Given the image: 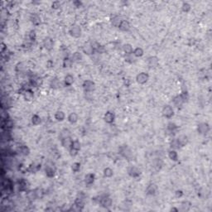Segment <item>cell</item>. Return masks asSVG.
<instances>
[{"instance_id":"cell-27","label":"cell","mask_w":212,"mask_h":212,"mask_svg":"<svg viewBox=\"0 0 212 212\" xmlns=\"http://www.w3.org/2000/svg\"><path fill=\"white\" fill-rule=\"evenodd\" d=\"M2 127L3 128H5L6 130H9L11 129L13 127V120H11L10 119H7L3 120V124H2Z\"/></svg>"},{"instance_id":"cell-59","label":"cell","mask_w":212,"mask_h":212,"mask_svg":"<svg viewBox=\"0 0 212 212\" xmlns=\"http://www.w3.org/2000/svg\"><path fill=\"white\" fill-rule=\"evenodd\" d=\"M171 211H177L178 210H177V209H176V208H171Z\"/></svg>"},{"instance_id":"cell-53","label":"cell","mask_w":212,"mask_h":212,"mask_svg":"<svg viewBox=\"0 0 212 212\" xmlns=\"http://www.w3.org/2000/svg\"><path fill=\"white\" fill-rule=\"evenodd\" d=\"M36 37H37L36 32H35L34 30L30 31V33H29V34H28V38H29V40H30V41H32V42H34V41L36 40Z\"/></svg>"},{"instance_id":"cell-12","label":"cell","mask_w":212,"mask_h":212,"mask_svg":"<svg viewBox=\"0 0 212 212\" xmlns=\"http://www.w3.org/2000/svg\"><path fill=\"white\" fill-rule=\"evenodd\" d=\"M43 47L47 50V51H51L54 47V42L52 38L50 37H47L43 40Z\"/></svg>"},{"instance_id":"cell-47","label":"cell","mask_w":212,"mask_h":212,"mask_svg":"<svg viewBox=\"0 0 212 212\" xmlns=\"http://www.w3.org/2000/svg\"><path fill=\"white\" fill-rule=\"evenodd\" d=\"M35 191H36L37 199H42V198H43V196L45 195V192H44V190H43V188H40V187L36 188L35 189Z\"/></svg>"},{"instance_id":"cell-54","label":"cell","mask_w":212,"mask_h":212,"mask_svg":"<svg viewBox=\"0 0 212 212\" xmlns=\"http://www.w3.org/2000/svg\"><path fill=\"white\" fill-rule=\"evenodd\" d=\"M60 1H54L52 3H51V9H54V10H56V9H59L60 8Z\"/></svg>"},{"instance_id":"cell-58","label":"cell","mask_w":212,"mask_h":212,"mask_svg":"<svg viewBox=\"0 0 212 212\" xmlns=\"http://www.w3.org/2000/svg\"><path fill=\"white\" fill-rule=\"evenodd\" d=\"M183 195V192H182V191H181V190H177V191H176V196L177 197H181Z\"/></svg>"},{"instance_id":"cell-50","label":"cell","mask_w":212,"mask_h":212,"mask_svg":"<svg viewBox=\"0 0 212 212\" xmlns=\"http://www.w3.org/2000/svg\"><path fill=\"white\" fill-rule=\"evenodd\" d=\"M191 6L190 3H188L187 2H184L181 5V10L184 12V13H189L191 11Z\"/></svg>"},{"instance_id":"cell-9","label":"cell","mask_w":212,"mask_h":212,"mask_svg":"<svg viewBox=\"0 0 212 212\" xmlns=\"http://www.w3.org/2000/svg\"><path fill=\"white\" fill-rule=\"evenodd\" d=\"M148 80H149V76L146 72H141V73L138 74L136 76V81L139 85H144L148 82Z\"/></svg>"},{"instance_id":"cell-24","label":"cell","mask_w":212,"mask_h":212,"mask_svg":"<svg viewBox=\"0 0 212 212\" xmlns=\"http://www.w3.org/2000/svg\"><path fill=\"white\" fill-rule=\"evenodd\" d=\"M94 180H95V176L93 173H88L85 176V182L88 186L92 185L94 182Z\"/></svg>"},{"instance_id":"cell-22","label":"cell","mask_w":212,"mask_h":212,"mask_svg":"<svg viewBox=\"0 0 212 212\" xmlns=\"http://www.w3.org/2000/svg\"><path fill=\"white\" fill-rule=\"evenodd\" d=\"M177 142H178V144L181 148V147H185L188 144V141H189L188 137L187 135H185V134H181V135L179 136L178 138H177Z\"/></svg>"},{"instance_id":"cell-10","label":"cell","mask_w":212,"mask_h":212,"mask_svg":"<svg viewBox=\"0 0 212 212\" xmlns=\"http://www.w3.org/2000/svg\"><path fill=\"white\" fill-rule=\"evenodd\" d=\"M42 167V163L41 161L38 160H35L33 162H32L30 164V166L27 167V171L32 172V173H35L37 171H38Z\"/></svg>"},{"instance_id":"cell-39","label":"cell","mask_w":212,"mask_h":212,"mask_svg":"<svg viewBox=\"0 0 212 212\" xmlns=\"http://www.w3.org/2000/svg\"><path fill=\"white\" fill-rule=\"evenodd\" d=\"M144 54V49L142 47H136L135 49L133 51V55L135 56V57H141L143 56Z\"/></svg>"},{"instance_id":"cell-48","label":"cell","mask_w":212,"mask_h":212,"mask_svg":"<svg viewBox=\"0 0 212 212\" xmlns=\"http://www.w3.org/2000/svg\"><path fill=\"white\" fill-rule=\"evenodd\" d=\"M167 130L170 131V132H175L178 127H177V125L175 124V123H172V122H169L168 124H167Z\"/></svg>"},{"instance_id":"cell-42","label":"cell","mask_w":212,"mask_h":212,"mask_svg":"<svg viewBox=\"0 0 212 212\" xmlns=\"http://www.w3.org/2000/svg\"><path fill=\"white\" fill-rule=\"evenodd\" d=\"M32 123H33V124L35 125V126L39 125V124L42 123V119H41V117H40L39 115H37V114H34V115H33V117H32Z\"/></svg>"},{"instance_id":"cell-36","label":"cell","mask_w":212,"mask_h":212,"mask_svg":"<svg viewBox=\"0 0 212 212\" xmlns=\"http://www.w3.org/2000/svg\"><path fill=\"white\" fill-rule=\"evenodd\" d=\"M71 59L73 60V62H80L83 60V56L80 52L79 51H76L73 53L72 56H71Z\"/></svg>"},{"instance_id":"cell-3","label":"cell","mask_w":212,"mask_h":212,"mask_svg":"<svg viewBox=\"0 0 212 212\" xmlns=\"http://www.w3.org/2000/svg\"><path fill=\"white\" fill-rule=\"evenodd\" d=\"M127 172L129 177H133V178H138L141 176V170L139 169L138 167L136 166H129L128 167Z\"/></svg>"},{"instance_id":"cell-23","label":"cell","mask_w":212,"mask_h":212,"mask_svg":"<svg viewBox=\"0 0 212 212\" xmlns=\"http://www.w3.org/2000/svg\"><path fill=\"white\" fill-rule=\"evenodd\" d=\"M1 205L3 207H4L6 211H9L10 208L13 206V202H12L11 200H9V198H7V197L6 198H3V200L1 201Z\"/></svg>"},{"instance_id":"cell-29","label":"cell","mask_w":212,"mask_h":212,"mask_svg":"<svg viewBox=\"0 0 212 212\" xmlns=\"http://www.w3.org/2000/svg\"><path fill=\"white\" fill-rule=\"evenodd\" d=\"M67 119H68V122H69L70 124H76L77 121H78L79 117H78V114H77L76 113L72 112V113H70V114L68 115Z\"/></svg>"},{"instance_id":"cell-44","label":"cell","mask_w":212,"mask_h":212,"mask_svg":"<svg viewBox=\"0 0 212 212\" xmlns=\"http://www.w3.org/2000/svg\"><path fill=\"white\" fill-rule=\"evenodd\" d=\"M198 195L201 198H205V197L207 198L209 195V191L206 188H201L198 192Z\"/></svg>"},{"instance_id":"cell-4","label":"cell","mask_w":212,"mask_h":212,"mask_svg":"<svg viewBox=\"0 0 212 212\" xmlns=\"http://www.w3.org/2000/svg\"><path fill=\"white\" fill-rule=\"evenodd\" d=\"M69 33L74 38H79L82 34V30H81L80 26L74 24L70 27V28L69 30Z\"/></svg>"},{"instance_id":"cell-46","label":"cell","mask_w":212,"mask_h":212,"mask_svg":"<svg viewBox=\"0 0 212 212\" xmlns=\"http://www.w3.org/2000/svg\"><path fill=\"white\" fill-rule=\"evenodd\" d=\"M170 147H171V148L173 149V150H177V149H179V148H181L180 145H179L178 142H177V138H174V139H172V140L171 141V143H170Z\"/></svg>"},{"instance_id":"cell-56","label":"cell","mask_w":212,"mask_h":212,"mask_svg":"<svg viewBox=\"0 0 212 212\" xmlns=\"http://www.w3.org/2000/svg\"><path fill=\"white\" fill-rule=\"evenodd\" d=\"M69 151H70V155L71 157H76V156H77L78 155V152H79V151H77V150L74 149V148H71L69 149Z\"/></svg>"},{"instance_id":"cell-35","label":"cell","mask_w":212,"mask_h":212,"mask_svg":"<svg viewBox=\"0 0 212 212\" xmlns=\"http://www.w3.org/2000/svg\"><path fill=\"white\" fill-rule=\"evenodd\" d=\"M123 51H124V53L126 55H130V54H133V51H134V49H133V46L129 43H126L124 45H123Z\"/></svg>"},{"instance_id":"cell-7","label":"cell","mask_w":212,"mask_h":212,"mask_svg":"<svg viewBox=\"0 0 212 212\" xmlns=\"http://www.w3.org/2000/svg\"><path fill=\"white\" fill-rule=\"evenodd\" d=\"M210 131V125L207 123H200L197 126V132L201 135H205Z\"/></svg>"},{"instance_id":"cell-20","label":"cell","mask_w":212,"mask_h":212,"mask_svg":"<svg viewBox=\"0 0 212 212\" xmlns=\"http://www.w3.org/2000/svg\"><path fill=\"white\" fill-rule=\"evenodd\" d=\"M30 21L34 26H39L42 23L41 17L38 14H36V13H33L30 16Z\"/></svg>"},{"instance_id":"cell-21","label":"cell","mask_w":212,"mask_h":212,"mask_svg":"<svg viewBox=\"0 0 212 212\" xmlns=\"http://www.w3.org/2000/svg\"><path fill=\"white\" fill-rule=\"evenodd\" d=\"M119 30L120 31H123V32H128L131 28V25L129 23V22L127 20H123L122 23H120V25L119 27Z\"/></svg>"},{"instance_id":"cell-52","label":"cell","mask_w":212,"mask_h":212,"mask_svg":"<svg viewBox=\"0 0 212 212\" xmlns=\"http://www.w3.org/2000/svg\"><path fill=\"white\" fill-rule=\"evenodd\" d=\"M71 170H72L73 172H78L80 170V162H77V161L72 163V165H71Z\"/></svg>"},{"instance_id":"cell-49","label":"cell","mask_w":212,"mask_h":212,"mask_svg":"<svg viewBox=\"0 0 212 212\" xmlns=\"http://www.w3.org/2000/svg\"><path fill=\"white\" fill-rule=\"evenodd\" d=\"M125 61L129 63V64H133L136 61L135 56L133 55V54H130V55H126L125 56Z\"/></svg>"},{"instance_id":"cell-45","label":"cell","mask_w":212,"mask_h":212,"mask_svg":"<svg viewBox=\"0 0 212 212\" xmlns=\"http://www.w3.org/2000/svg\"><path fill=\"white\" fill-rule=\"evenodd\" d=\"M180 96H181L182 101L184 102V103H187V102L189 101L190 96H189V94H188L187 90H182L181 94H180Z\"/></svg>"},{"instance_id":"cell-1","label":"cell","mask_w":212,"mask_h":212,"mask_svg":"<svg viewBox=\"0 0 212 212\" xmlns=\"http://www.w3.org/2000/svg\"><path fill=\"white\" fill-rule=\"evenodd\" d=\"M44 170H45V173H46L47 177L52 178V177H55L56 172V166H55L53 161H50V160L47 161L45 163Z\"/></svg>"},{"instance_id":"cell-19","label":"cell","mask_w":212,"mask_h":212,"mask_svg":"<svg viewBox=\"0 0 212 212\" xmlns=\"http://www.w3.org/2000/svg\"><path fill=\"white\" fill-rule=\"evenodd\" d=\"M72 142L73 140L71 139L70 137L69 138H63L60 140V144H61V146L66 149H70L71 148V144H72Z\"/></svg>"},{"instance_id":"cell-17","label":"cell","mask_w":212,"mask_h":212,"mask_svg":"<svg viewBox=\"0 0 212 212\" xmlns=\"http://www.w3.org/2000/svg\"><path fill=\"white\" fill-rule=\"evenodd\" d=\"M122 21H123L122 17L119 15H114L113 17H110L111 25L115 27H119L120 23H122Z\"/></svg>"},{"instance_id":"cell-8","label":"cell","mask_w":212,"mask_h":212,"mask_svg":"<svg viewBox=\"0 0 212 212\" xmlns=\"http://www.w3.org/2000/svg\"><path fill=\"white\" fill-rule=\"evenodd\" d=\"M162 115L166 118V119H171L174 116V110L172 109L171 106H170L168 104L165 105L163 108H162Z\"/></svg>"},{"instance_id":"cell-38","label":"cell","mask_w":212,"mask_h":212,"mask_svg":"<svg viewBox=\"0 0 212 212\" xmlns=\"http://www.w3.org/2000/svg\"><path fill=\"white\" fill-rule=\"evenodd\" d=\"M168 158L171 161H177L178 160V154L177 153L176 150H173V149H171L169 152H168Z\"/></svg>"},{"instance_id":"cell-25","label":"cell","mask_w":212,"mask_h":212,"mask_svg":"<svg viewBox=\"0 0 212 212\" xmlns=\"http://www.w3.org/2000/svg\"><path fill=\"white\" fill-rule=\"evenodd\" d=\"M50 86L53 90H58L61 87V83L57 78H53L50 82Z\"/></svg>"},{"instance_id":"cell-11","label":"cell","mask_w":212,"mask_h":212,"mask_svg":"<svg viewBox=\"0 0 212 212\" xmlns=\"http://www.w3.org/2000/svg\"><path fill=\"white\" fill-rule=\"evenodd\" d=\"M158 186L154 183H150L145 190V193L148 195H155L158 192Z\"/></svg>"},{"instance_id":"cell-6","label":"cell","mask_w":212,"mask_h":212,"mask_svg":"<svg viewBox=\"0 0 212 212\" xmlns=\"http://www.w3.org/2000/svg\"><path fill=\"white\" fill-rule=\"evenodd\" d=\"M82 87H83L85 92L90 93V92H93L94 90H95V84H94V82L92 81V80H85L83 82Z\"/></svg>"},{"instance_id":"cell-2","label":"cell","mask_w":212,"mask_h":212,"mask_svg":"<svg viewBox=\"0 0 212 212\" xmlns=\"http://www.w3.org/2000/svg\"><path fill=\"white\" fill-rule=\"evenodd\" d=\"M119 153L127 160H131L133 158V152L128 145H122L119 148Z\"/></svg>"},{"instance_id":"cell-41","label":"cell","mask_w":212,"mask_h":212,"mask_svg":"<svg viewBox=\"0 0 212 212\" xmlns=\"http://www.w3.org/2000/svg\"><path fill=\"white\" fill-rule=\"evenodd\" d=\"M103 174H104V177L110 178V177H113V175H114V171H113V169H111L110 167H106V168L104 169Z\"/></svg>"},{"instance_id":"cell-51","label":"cell","mask_w":212,"mask_h":212,"mask_svg":"<svg viewBox=\"0 0 212 212\" xmlns=\"http://www.w3.org/2000/svg\"><path fill=\"white\" fill-rule=\"evenodd\" d=\"M80 148H81V144H80V141L79 140H74L73 142H72V144H71V148H74V149H76L77 151H80Z\"/></svg>"},{"instance_id":"cell-55","label":"cell","mask_w":212,"mask_h":212,"mask_svg":"<svg viewBox=\"0 0 212 212\" xmlns=\"http://www.w3.org/2000/svg\"><path fill=\"white\" fill-rule=\"evenodd\" d=\"M132 205H133L132 201H130L127 200V201H124V202H123V204H122V207H125V208H124V210H128V207H129V208H130V206H131Z\"/></svg>"},{"instance_id":"cell-37","label":"cell","mask_w":212,"mask_h":212,"mask_svg":"<svg viewBox=\"0 0 212 212\" xmlns=\"http://www.w3.org/2000/svg\"><path fill=\"white\" fill-rule=\"evenodd\" d=\"M70 137V131L68 129V128H63L60 132L59 134V138L60 140L63 139V138H69Z\"/></svg>"},{"instance_id":"cell-32","label":"cell","mask_w":212,"mask_h":212,"mask_svg":"<svg viewBox=\"0 0 212 212\" xmlns=\"http://www.w3.org/2000/svg\"><path fill=\"white\" fill-rule=\"evenodd\" d=\"M172 102H173V104H174L176 107H177V108H181V107L182 106V104H184V102L182 101V100H181L180 94H179V95H176V96L172 99Z\"/></svg>"},{"instance_id":"cell-43","label":"cell","mask_w":212,"mask_h":212,"mask_svg":"<svg viewBox=\"0 0 212 212\" xmlns=\"http://www.w3.org/2000/svg\"><path fill=\"white\" fill-rule=\"evenodd\" d=\"M15 70H16V71L18 72V73H22V72L25 71L26 66L25 65H24V63H23V62H19V63H17V65H16Z\"/></svg>"},{"instance_id":"cell-18","label":"cell","mask_w":212,"mask_h":212,"mask_svg":"<svg viewBox=\"0 0 212 212\" xmlns=\"http://www.w3.org/2000/svg\"><path fill=\"white\" fill-rule=\"evenodd\" d=\"M17 152L19 154H21L22 156H28L30 154V148L26 146V145H22V146H19L18 148H17Z\"/></svg>"},{"instance_id":"cell-14","label":"cell","mask_w":212,"mask_h":212,"mask_svg":"<svg viewBox=\"0 0 212 212\" xmlns=\"http://www.w3.org/2000/svg\"><path fill=\"white\" fill-rule=\"evenodd\" d=\"M159 64V59L158 56H153L148 58V66L149 68H156Z\"/></svg>"},{"instance_id":"cell-33","label":"cell","mask_w":212,"mask_h":212,"mask_svg":"<svg viewBox=\"0 0 212 212\" xmlns=\"http://www.w3.org/2000/svg\"><path fill=\"white\" fill-rule=\"evenodd\" d=\"M191 203L188 201H185L181 203L180 211H188L191 209Z\"/></svg>"},{"instance_id":"cell-28","label":"cell","mask_w":212,"mask_h":212,"mask_svg":"<svg viewBox=\"0 0 212 212\" xmlns=\"http://www.w3.org/2000/svg\"><path fill=\"white\" fill-rule=\"evenodd\" d=\"M153 168L156 171H160L163 166V161L160 158H155L153 161Z\"/></svg>"},{"instance_id":"cell-40","label":"cell","mask_w":212,"mask_h":212,"mask_svg":"<svg viewBox=\"0 0 212 212\" xmlns=\"http://www.w3.org/2000/svg\"><path fill=\"white\" fill-rule=\"evenodd\" d=\"M73 60L71 59V57H65L63 60V67L64 68H69L73 64Z\"/></svg>"},{"instance_id":"cell-15","label":"cell","mask_w":212,"mask_h":212,"mask_svg":"<svg viewBox=\"0 0 212 212\" xmlns=\"http://www.w3.org/2000/svg\"><path fill=\"white\" fill-rule=\"evenodd\" d=\"M114 119H115V115L112 112V111H108L105 113L104 116V120L105 123L107 124H113L114 122Z\"/></svg>"},{"instance_id":"cell-13","label":"cell","mask_w":212,"mask_h":212,"mask_svg":"<svg viewBox=\"0 0 212 212\" xmlns=\"http://www.w3.org/2000/svg\"><path fill=\"white\" fill-rule=\"evenodd\" d=\"M29 182L27 181V180L24 178H22L19 181H18V187H19V191H27L29 190Z\"/></svg>"},{"instance_id":"cell-34","label":"cell","mask_w":212,"mask_h":212,"mask_svg":"<svg viewBox=\"0 0 212 212\" xmlns=\"http://www.w3.org/2000/svg\"><path fill=\"white\" fill-rule=\"evenodd\" d=\"M55 119L56 121H58V122H62V121H64V119L66 118V114H65V113L63 112V111L61 110H58L56 111V113H55Z\"/></svg>"},{"instance_id":"cell-30","label":"cell","mask_w":212,"mask_h":212,"mask_svg":"<svg viewBox=\"0 0 212 212\" xmlns=\"http://www.w3.org/2000/svg\"><path fill=\"white\" fill-rule=\"evenodd\" d=\"M75 81V78L72 75H66L65 78H64V84L66 86H70V85H73Z\"/></svg>"},{"instance_id":"cell-57","label":"cell","mask_w":212,"mask_h":212,"mask_svg":"<svg viewBox=\"0 0 212 212\" xmlns=\"http://www.w3.org/2000/svg\"><path fill=\"white\" fill-rule=\"evenodd\" d=\"M73 4L75 5V7H77V8H79V7H81V5H82V3L80 2V1H74L73 2Z\"/></svg>"},{"instance_id":"cell-5","label":"cell","mask_w":212,"mask_h":212,"mask_svg":"<svg viewBox=\"0 0 212 212\" xmlns=\"http://www.w3.org/2000/svg\"><path fill=\"white\" fill-rule=\"evenodd\" d=\"M99 203L100 204V205L105 208H109L113 204V201L109 195H102L99 199Z\"/></svg>"},{"instance_id":"cell-26","label":"cell","mask_w":212,"mask_h":212,"mask_svg":"<svg viewBox=\"0 0 212 212\" xmlns=\"http://www.w3.org/2000/svg\"><path fill=\"white\" fill-rule=\"evenodd\" d=\"M23 98L27 101H31L34 97V93L31 89H28L23 92Z\"/></svg>"},{"instance_id":"cell-31","label":"cell","mask_w":212,"mask_h":212,"mask_svg":"<svg viewBox=\"0 0 212 212\" xmlns=\"http://www.w3.org/2000/svg\"><path fill=\"white\" fill-rule=\"evenodd\" d=\"M26 196H27V200L30 201H33L36 199H37L35 190H28V191H27V195H26Z\"/></svg>"},{"instance_id":"cell-16","label":"cell","mask_w":212,"mask_h":212,"mask_svg":"<svg viewBox=\"0 0 212 212\" xmlns=\"http://www.w3.org/2000/svg\"><path fill=\"white\" fill-rule=\"evenodd\" d=\"M82 51L85 53V55L87 56H92L94 55L95 52H94V50L92 47V46L90 45V43H87V44H85L82 47Z\"/></svg>"}]
</instances>
